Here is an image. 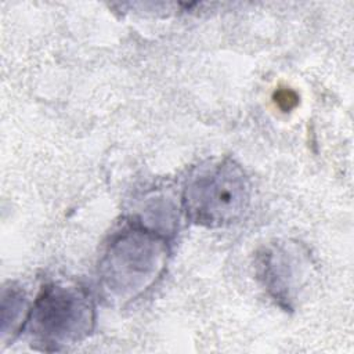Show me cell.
<instances>
[{
    "mask_svg": "<svg viewBox=\"0 0 354 354\" xmlns=\"http://www.w3.org/2000/svg\"><path fill=\"white\" fill-rule=\"evenodd\" d=\"M166 257V242L158 234L137 227L122 231L108 245L100 263L105 297L119 304L137 299L160 275Z\"/></svg>",
    "mask_w": 354,
    "mask_h": 354,
    "instance_id": "1",
    "label": "cell"
},
{
    "mask_svg": "<svg viewBox=\"0 0 354 354\" xmlns=\"http://www.w3.org/2000/svg\"><path fill=\"white\" fill-rule=\"evenodd\" d=\"M249 202V178L230 159L198 167L183 194L187 217L205 227H223L239 220Z\"/></svg>",
    "mask_w": 354,
    "mask_h": 354,
    "instance_id": "2",
    "label": "cell"
},
{
    "mask_svg": "<svg viewBox=\"0 0 354 354\" xmlns=\"http://www.w3.org/2000/svg\"><path fill=\"white\" fill-rule=\"evenodd\" d=\"M26 321L30 335L43 348L58 350L90 335L94 307L82 288L51 283L37 296Z\"/></svg>",
    "mask_w": 354,
    "mask_h": 354,
    "instance_id": "3",
    "label": "cell"
},
{
    "mask_svg": "<svg viewBox=\"0 0 354 354\" xmlns=\"http://www.w3.org/2000/svg\"><path fill=\"white\" fill-rule=\"evenodd\" d=\"M283 246L266 249L259 256V278L263 281L268 292L278 299L289 304L292 300L293 283L296 281V274L293 271L295 257L289 256Z\"/></svg>",
    "mask_w": 354,
    "mask_h": 354,
    "instance_id": "4",
    "label": "cell"
}]
</instances>
